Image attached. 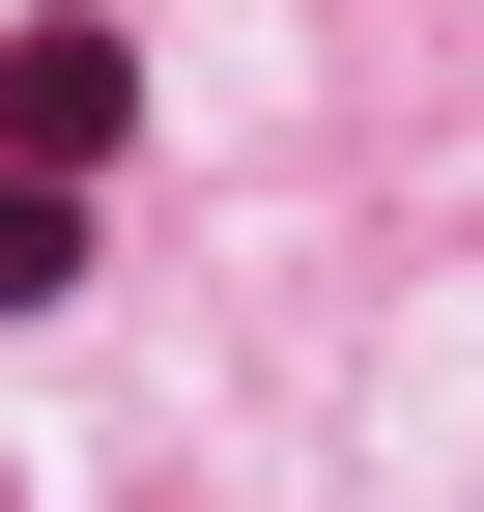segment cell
<instances>
[{
	"label": "cell",
	"mask_w": 484,
	"mask_h": 512,
	"mask_svg": "<svg viewBox=\"0 0 484 512\" xmlns=\"http://www.w3.org/2000/svg\"><path fill=\"white\" fill-rule=\"evenodd\" d=\"M0 143H29V171H114V143H143V57H114V29H0Z\"/></svg>",
	"instance_id": "6da1fadb"
},
{
	"label": "cell",
	"mask_w": 484,
	"mask_h": 512,
	"mask_svg": "<svg viewBox=\"0 0 484 512\" xmlns=\"http://www.w3.org/2000/svg\"><path fill=\"white\" fill-rule=\"evenodd\" d=\"M57 285H86V171H29V143H0V313H57Z\"/></svg>",
	"instance_id": "7a4b0ae2"
}]
</instances>
